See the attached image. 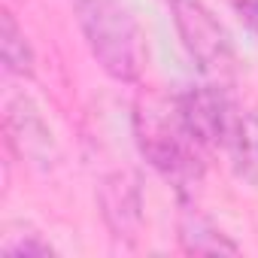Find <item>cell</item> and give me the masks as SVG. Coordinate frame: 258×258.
I'll use <instances>...</instances> for the list:
<instances>
[{
  "label": "cell",
  "instance_id": "cell-8",
  "mask_svg": "<svg viewBox=\"0 0 258 258\" xmlns=\"http://www.w3.org/2000/svg\"><path fill=\"white\" fill-rule=\"evenodd\" d=\"M179 246L188 255H237L240 246L198 210L179 216Z\"/></svg>",
  "mask_w": 258,
  "mask_h": 258
},
{
  "label": "cell",
  "instance_id": "cell-9",
  "mask_svg": "<svg viewBox=\"0 0 258 258\" xmlns=\"http://www.w3.org/2000/svg\"><path fill=\"white\" fill-rule=\"evenodd\" d=\"M0 58H4V67L16 76H31L34 73V52H31V46L25 40V31L16 25L10 10L0 13Z\"/></svg>",
  "mask_w": 258,
  "mask_h": 258
},
{
  "label": "cell",
  "instance_id": "cell-1",
  "mask_svg": "<svg viewBox=\"0 0 258 258\" xmlns=\"http://www.w3.org/2000/svg\"><path fill=\"white\" fill-rule=\"evenodd\" d=\"M134 134L143 158L176 188L179 198L198 191L204 179V149L188 137L176 109V97H143L134 109Z\"/></svg>",
  "mask_w": 258,
  "mask_h": 258
},
{
  "label": "cell",
  "instance_id": "cell-4",
  "mask_svg": "<svg viewBox=\"0 0 258 258\" xmlns=\"http://www.w3.org/2000/svg\"><path fill=\"white\" fill-rule=\"evenodd\" d=\"M176 109H179V118L185 124L188 137L204 152L225 149L234 118L240 112L231 103V97L225 94V88H219V85H198V88L176 94Z\"/></svg>",
  "mask_w": 258,
  "mask_h": 258
},
{
  "label": "cell",
  "instance_id": "cell-11",
  "mask_svg": "<svg viewBox=\"0 0 258 258\" xmlns=\"http://www.w3.org/2000/svg\"><path fill=\"white\" fill-rule=\"evenodd\" d=\"M237 10H240V16L246 19V25L255 31V37H258V0H240Z\"/></svg>",
  "mask_w": 258,
  "mask_h": 258
},
{
  "label": "cell",
  "instance_id": "cell-2",
  "mask_svg": "<svg viewBox=\"0 0 258 258\" xmlns=\"http://www.w3.org/2000/svg\"><path fill=\"white\" fill-rule=\"evenodd\" d=\"M73 7L97 64L118 82H137L146 64V49L131 13L118 0H73Z\"/></svg>",
  "mask_w": 258,
  "mask_h": 258
},
{
  "label": "cell",
  "instance_id": "cell-5",
  "mask_svg": "<svg viewBox=\"0 0 258 258\" xmlns=\"http://www.w3.org/2000/svg\"><path fill=\"white\" fill-rule=\"evenodd\" d=\"M97 204L106 228L115 240H137L143 228V185L140 176L131 170H115L103 176L97 188Z\"/></svg>",
  "mask_w": 258,
  "mask_h": 258
},
{
  "label": "cell",
  "instance_id": "cell-10",
  "mask_svg": "<svg viewBox=\"0 0 258 258\" xmlns=\"http://www.w3.org/2000/svg\"><path fill=\"white\" fill-rule=\"evenodd\" d=\"M0 252L7 258H52L55 249L34 231H22V234H7L0 243Z\"/></svg>",
  "mask_w": 258,
  "mask_h": 258
},
{
  "label": "cell",
  "instance_id": "cell-7",
  "mask_svg": "<svg viewBox=\"0 0 258 258\" xmlns=\"http://www.w3.org/2000/svg\"><path fill=\"white\" fill-rule=\"evenodd\" d=\"M225 149L231 155L234 173L252 188H258V112H237Z\"/></svg>",
  "mask_w": 258,
  "mask_h": 258
},
{
  "label": "cell",
  "instance_id": "cell-6",
  "mask_svg": "<svg viewBox=\"0 0 258 258\" xmlns=\"http://www.w3.org/2000/svg\"><path fill=\"white\" fill-rule=\"evenodd\" d=\"M7 134L13 149L37 167H52V161L58 158L49 124L43 121L37 106L22 94L7 103Z\"/></svg>",
  "mask_w": 258,
  "mask_h": 258
},
{
  "label": "cell",
  "instance_id": "cell-3",
  "mask_svg": "<svg viewBox=\"0 0 258 258\" xmlns=\"http://www.w3.org/2000/svg\"><path fill=\"white\" fill-rule=\"evenodd\" d=\"M170 19L191 61L222 85L234 73V46L225 25L204 0H170Z\"/></svg>",
  "mask_w": 258,
  "mask_h": 258
}]
</instances>
